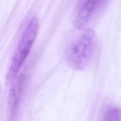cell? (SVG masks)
Masks as SVG:
<instances>
[{
    "label": "cell",
    "instance_id": "cell-1",
    "mask_svg": "<svg viewBox=\"0 0 121 121\" xmlns=\"http://www.w3.org/2000/svg\"><path fill=\"white\" fill-rule=\"evenodd\" d=\"M96 36L94 30L86 28L70 44L66 53L69 66L75 70L86 68L94 54Z\"/></svg>",
    "mask_w": 121,
    "mask_h": 121
},
{
    "label": "cell",
    "instance_id": "cell-2",
    "mask_svg": "<svg viewBox=\"0 0 121 121\" xmlns=\"http://www.w3.org/2000/svg\"><path fill=\"white\" fill-rule=\"evenodd\" d=\"M39 30V21L36 17H32L26 26L17 48L11 60L6 76V83L9 85L17 78L18 74L28 57L34 43Z\"/></svg>",
    "mask_w": 121,
    "mask_h": 121
},
{
    "label": "cell",
    "instance_id": "cell-3",
    "mask_svg": "<svg viewBox=\"0 0 121 121\" xmlns=\"http://www.w3.org/2000/svg\"><path fill=\"white\" fill-rule=\"evenodd\" d=\"M101 0H83L74 20L77 29H82L87 23L95 13Z\"/></svg>",
    "mask_w": 121,
    "mask_h": 121
},
{
    "label": "cell",
    "instance_id": "cell-4",
    "mask_svg": "<svg viewBox=\"0 0 121 121\" xmlns=\"http://www.w3.org/2000/svg\"><path fill=\"white\" fill-rule=\"evenodd\" d=\"M24 77L21 75L18 80L12 85V88L9 93V106H10V118L9 121H15L18 113L19 105L24 84Z\"/></svg>",
    "mask_w": 121,
    "mask_h": 121
},
{
    "label": "cell",
    "instance_id": "cell-5",
    "mask_svg": "<svg viewBox=\"0 0 121 121\" xmlns=\"http://www.w3.org/2000/svg\"><path fill=\"white\" fill-rule=\"evenodd\" d=\"M105 121H121L120 109L118 107L109 109L105 117Z\"/></svg>",
    "mask_w": 121,
    "mask_h": 121
}]
</instances>
